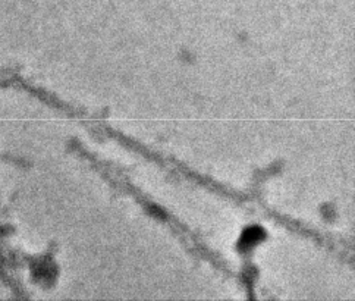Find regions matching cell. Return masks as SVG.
Masks as SVG:
<instances>
[{
  "label": "cell",
  "instance_id": "1",
  "mask_svg": "<svg viewBox=\"0 0 355 301\" xmlns=\"http://www.w3.org/2000/svg\"><path fill=\"white\" fill-rule=\"evenodd\" d=\"M263 231L260 228H251V229H247L245 234L242 235V240H241V246L242 247H250L255 243H258L261 238H263Z\"/></svg>",
  "mask_w": 355,
  "mask_h": 301
}]
</instances>
